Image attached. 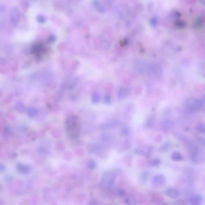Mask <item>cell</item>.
Segmentation results:
<instances>
[{"label": "cell", "mask_w": 205, "mask_h": 205, "mask_svg": "<svg viewBox=\"0 0 205 205\" xmlns=\"http://www.w3.org/2000/svg\"><path fill=\"white\" fill-rule=\"evenodd\" d=\"M36 19H37V22L40 24H43L46 21V18L43 15H38Z\"/></svg>", "instance_id": "15"}, {"label": "cell", "mask_w": 205, "mask_h": 205, "mask_svg": "<svg viewBox=\"0 0 205 205\" xmlns=\"http://www.w3.org/2000/svg\"><path fill=\"white\" fill-rule=\"evenodd\" d=\"M174 204L175 205H185V201L183 199H179L176 201Z\"/></svg>", "instance_id": "19"}, {"label": "cell", "mask_w": 205, "mask_h": 205, "mask_svg": "<svg viewBox=\"0 0 205 205\" xmlns=\"http://www.w3.org/2000/svg\"><path fill=\"white\" fill-rule=\"evenodd\" d=\"M27 113H28V115L30 117H35L37 115V114H38V110H37V108H36L35 107H31L28 108Z\"/></svg>", "instance_id": "10"}, {"label": "cell", "mask_w": 205, "mask_h": 205, "mask_svg": "<svg viewBox=\"0 0 205 205\" xmlns=\"http://www.w3.org/2000/svg\"><path fill=\"white\" fill-rule=\"evenodd\" d=\"M152 200L155 202V203H161L162 202H163V198L162 197H161L160 196H158V195H157V196H155V197H153V198H152Z\"/></svg>", "instance_id": "14"}, {"label": "cell", "mask_w": 205, "mask_h": 205, "mask_svg": "<svg viewBox=\"0 0 205 205\" xmlns=\"http://www.w3.org/2000/svg\"><path fill=\"white\" fill-rule=\"evenodd\" d=\"M171 159L174 161H180L182 160L183 156L180 152L178 151H174L171 155Z\"/></svg>", "instance_id": "8"}, {"label": "cell", "mask_w": 205, "mask_h": 205, "mask_svg": "<svg viewBox=\"0 0 205 205\" xmlns=\"http://www.w3.org/2000/svg\"><path fill=\"white\" fill-rule=\"evenodd\" d=\"M125 202L128 205H136L137 199L132 194L128 195L125 198Z\"/></svg>", "instance_id": "9"}, {"label": "cell", "mask_w": 205, "mask_h": 205, "mask_svg": "<svg viewBox=\"0 0 205 205\" xmlns=\"http://www.w3.org/2000/svg\"><path fill=\"white\" fill-rule=\"evenodd\" d=\"M68 134L70 138L74 139L77 138L80 133L79 123L78 118L76 115H71L66 120V122Z\"/></svg>", "instance_id": "1"}, {"label": "cell", "mask_w": 205, "mask_h": 205, "mask_svg": "<svg viewBox=\"0 0 205 205\" xmlns=\"http://www.w3.org/2000/svg\"><path fill=\"white\" fill-rule=\"evenodd\" d=\"M198 130H199L200 132H202V133H204L205 132V128H204L203 125H200L199 127L198 128Z\"/></svg>", "instance_id": "21"}, {"label": "cell", "mask_w": 205, "mask_h": 205, "mask_svg": "<svg viewBox=\"0 0 205 205\" xmlns=\"http://www.w3.org/2000/svg\"><path fill=\"white\" fill-rule=\"evenodd\" d=\"M152 152V150L149 147H140L135 150V153L136 154L145 156L146 157H149Z\"/></svg>", "instance_id": "5"}, {"label": "cell", "mask_w": 205, "mask_h": 205, "mask_svg": "<svg viewBox=\"0 0 205 205\" xmlns=\"http://www.w3.org/2000/svg\"><path fill=\"white\" fill-rule=\"evenodd\" d=\"M89 205H102V204L100 202H99V201L92 200V201H91V202H89Z\"/></svg>", "instance_id": "20"}, {"label": "cell", "mask_w": 205, "mask_h": 205, "mask_svg": "<svg viewBox=\"0 0 205 205\" xmlns=\"http://www.w3.org/2000/svg\"><path fill=\"white\" fill-rule=\"evenodd\" d=\"M148 176H149V172L148 171H144L143 173H142L141 174V179L142 180H146L148 178Z\"/></svg>", "instance_id": "16"}, {"label": "cell", "mask_w": 205, "mask_h": 205, "mask_svg": "<svg viewBox=\"0 0 205 205\" xmlns=\"http://www.w3.org/2000/svg\"><path fill=\"white\" fill-rule=\"evenodd\" d=\"M165 194L170 198L174 199H177L180 195V194H179V192L178 190H176L175 189H173V188H168L166 190Z\"/></svg>", "instance_id": "6"}, {"label": "cell", "mask_w": 205, "mask_h": 205, "mask_svg": "<svg viewBox=\"0 0 205 205\" xmlns=\"http://www.w3.org/2000/svg\"><path fill=\"white\" fill-rule=\"evenodd\" d=\"M160 205H169L167 203H163V204H161Z\"/></svg>", "instance_id": "22"}, {"label": "cell", "mask_w": 205, "mask_h": 205, "mask_svg": "<svg viewBox=\"0 0 205 205\" xmlns=\"http://www.w3.org/2000/svg\"><path fill=\"white\" fill-rule=\"evenodd\" d=\"M170 145H169V143H166L163 146H161V151H163L164 152H166V151H167V150H169V149H170Z\"/></svg>", "instance_id": "18"}, {"label": "cell", "mask_w": 205, "mask_h": 205, "mask_svg": "<svg viewBox=\"0 0 205 205\" xmlns=\"http://www.w3.org/2000/svg\"><path fill=\"white\" fill-rule=\"evenodd\" d=\"M20 19V12L18 9L14 7L10 11V21L12 25H16L18 24Z\"/></svg>", "instance_id": "3"}, {"label": "cell", "mask_w": 205, "mask_h": 205, "mask_svg": "<svg viewBox=\"0 0 205 205\" xmlns=\"http://www.w3.org/2000/svg\"><path fill=\"white\" fill-rule=\"evenodd\" d=\"M117 194L119 197H123L126 194V192L123 189H118Z\"/></svg>", "instance_id": "17"}, {"label": "cell", "mask_w": 205, "mask_h": 205, "mask_svg": "<svg viewBox=\"0 0 205 205\" xmlns=\"http://www.w3.org/2000/svg\"><path fill=\"white\" fill-rule=\"evenodd\" d=\"M153 180V182L156 184H157V185H158L159 186H163V185H165V184L166 182V178L163 174L156 175L155 176H154Z\"/></svg>", "instance_id": "7"}, {"label": "cell", "mask_w": 205, "mask_h": 205, "mask_svg": "<svg viewBox=\"0 0 205 205\" xmlns=\"http://www.w3.org/2000/svg\"><path fill=\"white\" fill-rule=\"evenodd\" d=\"M189 201L191 205H202L203 203V198L201 195L196 194L191 196Z\"/></svg>", "instance_id": "4"}, {"label": "cell", "mask_w": 205, "mask_h": 205, "mask_svg": "<svg viewBox=\"0 0 205 205\" xmlns=\"http://www.w3.org/2000/svg\"><path fill=\"white\" fill-rule=\"evenodd\" d=\"M88 167L91 170H94L97 167V164L94 160H90L88 163Z\"/></svg>", "instance_id": "13"}, {"label": "cell", "mask_w": 205, "mask_h": 205, "mask_svg": "<svg viewBox=\"0 0 205 205\" xmlns=\"http://www.w3.org/2000/svg\"><path fill=\"white\" fill-rule=\"evenodd\" d=\"M15 107H16V109L19 112H20L21 113H24V112L26 111V107H25V106L24 105V104L22 102H18L16 104Z\"/></svg>", "instance_id": "11"}, {"label": "cell", "mask_w": 205, "mask_h": 205, "mask_svg": "<svg viewBox=\"0 0 205 205\" xmlns=\"http://www.w3.org/2000/svg\"><path fill=\"white\" fill-rule=\"evenodd\" d=\"M116 178V174L113 171H105L102 174L101 183L105 187L110 188L114 184Z\"/></svg>", "instance_id": "2"}, {"label": "cell", "mask_w": 205, "mask_h": 205, "mask_svg": "<svg viewBox=\"0 0 205 205\" xmlns=\"http://www.w3.org/2000/svg\"><path fill=\"white\" fill-rule=\"evenodd\" d=\"M160 163H161V160L158 159V158H155V159H153L151 160L149 162V165L151 167H155L158 166L160 164Z\"/></svg>", "instance_id": "12"}]
</instances>
